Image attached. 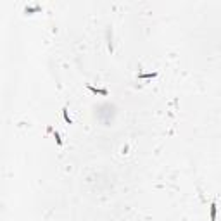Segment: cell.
Returning <instances> with one entry per match:
<instances>
[{"label": "cell", "instance_id": "2", "mask_svg": "<svg viewBox=\"0 0 221 221\" xmlns=\"http://www.w3.org/2000/svg\"><path fill=\"white\" fill-rule=\"evenodd\" d=\"M48 133H54V137H55V140H57V145H59V147H62V140H61V137H59V133L52 130V126H48Z\"/></svg>", "mask_w": 221, "mask_h": 221}, {"label": "cell", "instance_id": "3", "mask_svg": "<svg viewBox=\"0 0 221 221\" xmlns=\"http://www.w3.org/2000/svg\"><path fill=\"white\" fill-rule=\"evenodd\" d=\"M62 116H64V121L67 123V124H73V119L69 118V114H67V107H64L62 109Z\"/></svg>", "mask_w": 221, "mask_h": 221}, {"label": "cell", "instance_id": "4", "mask_svg": "<svg viewBox=\"0 0 221 221\" xmlns=\"http://www.w3.org/2000/svg\"><path fill=\"white\" fill-rule=\"evenodd\" d=\"M211 221H216V204H211Z\"/></svg>", "mask_w": 221, "mask_h": 221}, {"label": "cell", "instance_id": "5", "mask_svg": "<svg viewBox=\"0 0 221 221\" xmlns=\"http://www.w3.org/2000/svg\"><path fill=\"white\" fill-rule=\"evenodd\" d=\"M157 76V73H147V74H138V78H154Z\"/></svg>", "mask_w": 221, "mask_h": 221}, {"label": "cell", "instance_id": "1", "mask_svg": "<svg viewBox=\"0 0 221 221\" xmlns=\"http://www.w3.org/2000/svg\"><path fill=\"white\" fill-rule=\"evenodd\" d=\"M86 88H88L92 93H95V95H104V97H105V95H109V92H107L105 88H95V86H92V85H88Z\"/></svg>", "mask_w": 221, "mask_h": 221}]
</instances>
